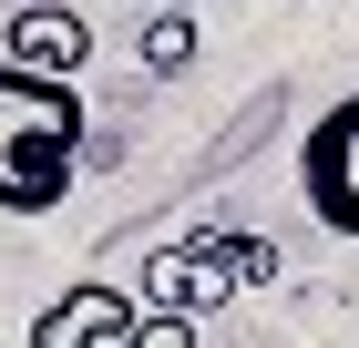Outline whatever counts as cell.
<instances>
[{
	"label": "cell",
	"instance_id": "5",
	"mask_svg": "<svg viewBox=\"0 0 359 348\" xmlns=\"http://www.w3.org/2000/svg\"><path fill=\"white\" fill-rule=\"evenodd\" d=\"M144 62H154V72H185L195 62V11H154V21H144Z\"/></svg>",
	"mask_w": 359,
	"mask_h": 348
},
{
	"label": "cell",
	"instance_id": "2",
	"mask_svg": "<svg viewBox=\"0 0 359 348\" xmlns=\"http://www.w3.org/2000/svg\"><path fill=\"white\" fill-rule=\"evenodd\" d=\"M298 195H308V215H318L329 236L359 246V92H339V103L298 134Z\"/></svg>",
	"mask_w": 359,
	"mask_h": 348
},
{
	"label": "cell",
	"instance_id": "6",
	"mask_svg": "<svg viewBox=\"0 0 359 348\" xmlns=\"http://www.w3.org/2000/svg\"><path fill=\"white\" fill-rule=\"evenodd\" d=\"M123 348H195V318L154 307V318H134V328H123Z\"/></svg>",
	"mask_w": 359,
	"mask_h": 348
},
{
	"label": "cell",
	"instance_id": "7",
	"mask_svg": "<svg viewBox=\"0 0 359 348\" xmlns=\"http://www.w3.org/2000/svg\"><path fill=\"white\" fill-rule=\"evenodd\" d=\"M154 11H205V0H154Z\"/></svg>",
	"mask_w": 359,
	"mask_h": 348
},
{
	"label": "cell",
	"instance_id": "3",
	"mask_svg": "<svg viewBox=\"0 0 359 348\" xmlns=\"http://www.w3.org/2000/svg\"><path fill=\"white\" fill-rule=\"evenodd\" d=\"M0 62H21V72H52V82H83L93 31H83V11H52V0H31V11H11V21H0Z\"/></svg>",
	"mask_w": 359,
	"mask_h": 348
},
{
	"label": "cell",
	"instance_id": "1",
	"mask_svg": "<svg viewBox=\"0 0 359 348\" xmlns=\"http://www.w3.org/2000/svg\"><path fill=\"white\" fill-rule=\"evenodd\" d=\"M83 174V82L0 62V215H52Z\"/></svg>",
	"mask_w": 359,
	"mask_h": 348
},
{
	"label": "cell",
	"instance_id": "4",
	"mask_svg": "<svg viewBox=\"0 0 359 348\" xmlns=\"http://www.w3.org/2000/svg\"><path fill=\"white\" fill-rule=\"evenodd\" d=\"M123 328H134V297L123 287H62L31 318V348H123Z\"/></svg>",
	"mask_w": 359,
	"mask_h": 348
}]
</instances>
